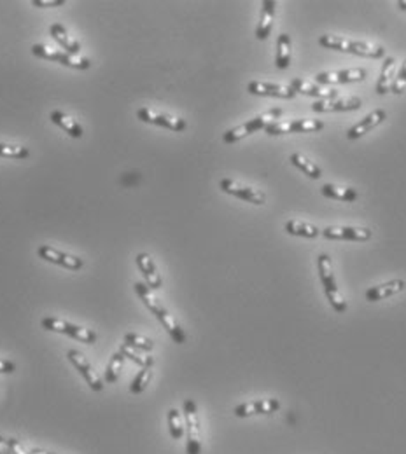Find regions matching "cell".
<instances>
[{
  "mask_svg": "<svg viewBox=\"0 0 406 454\" xmlns=\"http://www.w3.org/2000/svg\"><path fill=\"white\" fill-rule=\"evenodd\" d=\"M49 34H51V37H53V39H55L56 42L63 47V49H65V53H69V55H74V56H77L79 53H81V44H79L77 40H75L74 37L67 31V28L63 27V25H60V23L51 25Z\"/></svg>",
  "mask_w": 406,
  "mask_h": 454,
  "instance_id": "7402d4cb",
  "label": "cell"
},
{
  "mask_svg": "<svg viewBox=\"0 0 406 454\" xmlns=\"http://www.w3.org/2000/svg\"><path fill=\"white\" fill-rule=\"evenodd\" d=\"M396 79V60L394 58H385L382 66V72H380V77L377 81V93L379 94H387L391 93L392 84H394Z\"/></svg>",
  "mask_w": 406,
  "mask_h": 454,
  "instance_id": "d4e9b609",
  "label": "cell"
},
{
  "mask_svg": "<svg viewBox=\"0 0 406 454\" xmlns=\"http://www.w3.org/2000/svg\"><path fill=\"white\" fill-rule=\"evenodd\" d=\"M67 0H32V5L36 8H62Z\"/></svg>",
  "mask_w": 406,
  "mask_h": 454,
  "instance_id": "74e56055",
  "label": "cell"
},
{
  "mask_svg": "<svg viewBox=\"0 0 406 454\" xmlns=\"http://www.w3.org/2000/svg\"><path fill=\"white\" fill-rule=\"evenodd\" d=\"M0 454H11V451H9V446H8V440H4L2 437H0Z\"/></svg>",
  "mask_w": 406,
  "mask_h": 454,
  "instance_id": "60d3db41",
  "label": "cell"
},
{
  "mask_svg": "<svg viewBox=\"0 0 406 454\" xmlns=\"http://www.w3.org/2000/svg\"><path fill=\"white\" fill-rule=\"evenodd\" d=\"M291 56H293V42H291V37L287 34L278 35L277 40V68L285 70L291 63Z\"/></svg>",
  "mask_w": 406,
  "mask_h": 454,
  "instance_id": "484cf974",
  "label": "cell"
},
{
  "mask_svg": "<svg viewBox=\"0 0 406 454\" xmlns=\"http://www.w3.org/2000/svg\"><path fill=\"white\" fill-rule=\"evenodd\" d=\"M67 358H69L71 364L74 365L75 369H77V373L84 377L86 384L90 386L91 390H93V392H102V390H104V383H102V379L98 377V374L95 373V369L91 367V364L86 360V357H84L81 351H77V349H69V351H67Z\"/></svg>",
  "mask_w": 406,
  "mask_h": 454,
  "instance_id": "9c48e42d",
  "label": "cell"
},
{
  "mask_svg": "<svg viewBox=\"0 0 406 454\" xmlns=\"http://www.w3.org/2000/svg\"><path fill=\"white\" fill-rule=\"evenodd\" d=\"M405 90H406V60H405V62H403L401 68H399L398 75H396L394 84H392L391 93H394V94H401Z\"/></svg>",
  "mask_w": 406,
  "mask_h": 454,
  "instance_id": "8d00e7d4",
  "label": "cell"
},
{
  "mask_svg": "<svg viewBox=\"0 0 406 454\" xmlns=\"http://www.w3.org/2000/svg\"><path fill=\"white\" fill-rule=\"evenodd\" d=\"M151 377H152L151 367H142V369L137 373V376L133 377L132 384H130V392L135 393V395L144 392V390L147 388V384H149V381H151Z\"/></svg>",
  "mask_w": 406,
  "mask_h": 454,
  "instance_id": "1f68e13d",
  "label": "cell"
},
{
  "mask_svg": "<svg viewBox=\"0 0 406 454\" xmlns=\"http://www.w3.org/2000/svg\"><path fill=\"white\" fill-rule=\"evenodd\" d=\"M275 8H277V2H274V0H265L263 2L261 18H259L258 28H256V37L259 40L268 39L270 34H272L275 21Z\"/></svg>",
  "mask_w": 406,
  "mask_h": 454,
  "instance_id": "44dd1931",
  "label": "cell"
},
{
  "mask_svg": "<svg viewBox=\"0 0 406 454\" xmlns=\"http://www.w3.org/2000/svg\"><path fill=\"white\" fill-rule=\"evenodd\" d=\"M320 194L331 199H340V201H355L357 199V192L350 187H338L335 184H324L320 187Z\"/></svg>",
  "mask_w": 406,
  "mask_h": 454,
  "instance_id": "4316f807",
  "label": "cell"
},
{
  "mask_svg": "<svg viewBox=\"0 0 406 454\" xmlns=\"http://www.w3.org/2000/svg\"><path fill=\"white\" fill-rule=\"evenodd\" d=\"M125 360L126 358L123 357V353H114L112 357H110L109 364H107V369H106V376H104V379H106V383L112 384L116 383L117 379H119V376H121V370H123V365H125Z\"/></svg>",
  "mask_w": 406,
  "mask_h": 454,
  "instance_id": "f546056e",
  "label": "cell"
},
{
  "mask_svg": "<svg viewBox=\"0 0 406 454\" xmlns=\"http://www.w3.org/2000/svg\"><path fill=\"white\" fill-rule=\"evenodd\" d=\"M282 117V109H270L268 112L261 114V116H256L254 119H249L243 125L237 126V128H231L230 131H226L223 135L224 144H235L239 140L246 138V136L252 135V133L259 131V129H265L270 123H275V121Z\"/></svg>",
  "mask_w": 406,
  "mask_h": 454,
  "instance_id": "3957f363",
  "label": "cell"
},
{
  "mask_svg": "<svg viewBox=\"0 0 406 454\" xmlns=\"http://www.w3.org/2000/svg\"><path fill=\"white\" fill-rule=\"evenodd\" d=\"M285 231L293 236H303V238H317L320 234L319 227L309 222H300V220H287L285 222Z\"/></svg>",
  "mask_w": 406,
  "mask_h": 454,
  "instance_id": "f1b7e54d",
  "label": "cell"
},
{
  "mask_svg": "<svg viewBox=\"0 0 406 454\" xmlns=\"http://www.w3.org/2000/svg\"><path fill=\"white\" fill-rule=\"evenodd\" d=\"M387 117V112L383 109H377L371 114H368L363 121H359L357 125L352 126L347 133L348 140H357L361 136H364L366 133H370L371 129H375L380 123H383V119Z\"/></svg>",
  "mask_w": 406,
  "mask_h": 454,
  "instance_id": "ffe728a7",
  "label": "cell"
},
{
  "mask_svg": "<svg viewBox=\"0 0 406 454\" xmlns=\"http://www.w3.org/2000/svg\"><path fill=\"white\" fill-rule=\"evenodd\" d=\"M221 190H224L226 194L235 196V198L246 199V201L252 203V205H265L266 196L265 192H261L259 189H254V187L243 186V184L237 182V180L231 179H223L219 182Z\"/></svg>",
  "mask_w": 406,
  "mask_h": 454,
  "instance_id": "ba28073f",
  "label": "cell"
},
{
  "mask_svg": "<svg viewBox=\"0 0 406 454\" xmlns=\"http://www.w3.org/2000/svg\"><path fill=\"white\" fill-rule=\"evenodd\" d=\"M16 369V365L11 360H2L0 358V374H12Z\"/></svg>",
  "mask_w": 406,
  "mask_h": 454,
  "instance_id": "ab89813d",
  "label": "cell"
},
{
  "mask_svg": "<svg viewBox=\"0 0 406 454\" xmlns=\"http://www.w3.org/2000/svg\"><path fill=\"white\" fill-rule=\"evenodd\" d=\"M320 234L328 240L340 241H368L371 238V231L368 227H350V225H331L320 231Z\"/></svg>",
  "mask_w": 406,
  "mask_h": 454,
  "instance_id": "4fadbf2b",
  "label": "cell"
},
{
  "mask_svg": "<svg viewBox=\"0 0 406 454\" xmlns=\"http://www.w3.org/2000/svg\"><path fill=\"white\" fill-rule=\"evenodd\" d=\"M32 53H34V56H37V58L51 60V62L62 63V65L71 66V68L75 70H88L91 66V62L88 58L69 55L65 51H56L49 46H44V44H34V46H32Z\"/></svg>",
  "mask_w": 406,
  "mask_h": 454,
  "instance_id": "5b68a950",
  "label": "cell"
},
{
  "mask_svg": "<svg viewBox=\"0 0 406 454\" xmlns=\"http://www.w3.org/2000/svg\"><path fill=\"white\" fill-rule=\"evenodd\" d=\"M280 409V402L277 399H263L254 400V402H246L233 409L237 418H249L254 414H272Z\"/></svg>",
  "mask_w": 406,
  "mask_h": 454,
  "instance_id": "5bb4252c",
  "label": "cell"
},
{
  "mask_svg": "<svg viewBox=\"0 0 406 454\" xmlns=\"http://www.w3.org/2000/svg\"><path fill=\"white\" fill-rule=\"evenodd\" d=\"M317 264H319L320 281H322L324 294L326 297H328L329 304H331V307L336 311V313H345V311H347V303L344 301L340 292H338V285H336L335 275H333V266L331 260H329V255L320 253Z\"/></svg>",
  "mask_w": 406,
  "mask_h": 454,
  "instance_id": "7a4b0ae2",
  "label": "cell"
},
{
  "mask_svg": "<svg viewBox=\"0 0 406 454\" xmlns=\"http://www.w3.org/2000/svg\"><path fill=\"white\" fill-rule=\"evenodd\" d=\"M168 421V431H170V437L176 440L182 439L184 435V425H182V416L177 409H170L167 416Z\"/></svg>",
  "mask_w": 406,
  "mask_h": 454,
  "instance_id": "4dcf8cb0",
  "label": "cell"
},
{
  "mask_svg": "<svg viewBox=\"0 0 406 454\" xmlns=\"http://www.w3.org/2000/svg\"><path fill=\"white\" fill-rule=\"evenodd\" d=\"M291 163L294 164V166L298 168V170L303 171L307 177H310V179L317 180L320 179V175H322V171H320V168L317 166L313 161H310L307 155L300 154V152H294L293 155H291Z\"/></svg>",
  "mask_w": 406,
  "mask_h": 454,
  "instance_id": "83f0119b",
  "label": "cell"
},
{
  "mask_svg": "<svg viewBox=\"0 0 406 454\" xmlns=\"http://www.w3.org/2000/svg\"><path fill=\"white\" fill-rule=\"evenodd\" d=\"M30 454H53V453H47V451H43V449H32Z\"/></svg>",
  "mask_w": 406,
  "mask_h": 454,
  "instance_id": "b9f144b4",
  "label": "cell"
},
{
  "mask_svg": "<svg viewBox=\"0 0 406 454\" xmlns=\"http://www.w3.org/2000/svg\"><path fill=\"white\" fill-rule=\"evenodd\" d=\"M398 5L403 9V11H406V0H399Z\"/></svg>",
  "mask_w": 406,
  "mask_h": 454,
  "instance_id": "7bdbcfd3",
  "label": "cell"
},
{
  "mask_svg": "<svg viewBox=\"0 0 406 454\" xmlns=\"http://www.w3.org/2000/svg\"><path fill=\"white\" fill-rule=\"evenodd\" d=\"M8 446H9V451H11V454H27L25 453V449H23V446H21L20 440L9 439Z\"/></svg>",
  "mask_w": 406,
  "mask_h": 454,
  "instance_id": "f35d334b",
  "label": "cell"
},
{
  "mask_svg": "<svg viewBox=\"0 0 406 454\" xmlns=\"http://www.w3.org/2000/svg\"><path fill=\"white\" fill-rule=\"evenodd\" d=\"M406 283L403 281V279H392V281H389V283H383V285H379V287H373L370 288V290L366 292V301H370V303H377V301H383V299H389V297H392V295L399 294V292L405 290Z\"/></svg>",
  "mask_w": 406,
  "mask_h": 454,
  "instance_id": "603a6c76",
  "label": "cell"
},
{
  "mask_svg": "<svg viewBox=\"0 0 406 454\" xmlns=\"http://www.w3.org/2000/svg\"><path fill=\"white\" fill-rule=\"evenodd\" d=\"M125 344L133 349H141V351H152V348H154V342L151 339L142 338L139 334H132V332L125 336Z\"/></svg>",
  "mask_w": 406,
  "mask_h": 454,
  "instance_id": "836d02e7",
  "label": "cell"
},
{
  "mask_svg": "<svg viewBox=\"0 0 406 454\" xmlns=\"http://www.w3.org/2000/svg\"><path fill=\"white\" fill-rule=\"evenodd\" d=\"M137 266L141 269L142 276L145 279V285H147L151 290H158L163 285V279H161V275L158 273L156 264H154V260L149 253H139L137 255Z\"/></svg>",
  "mask_w": 406,
  "mask_h": 454,
  "instance_id": "d6986e66",
  "label": "cell"
},
{
  "mask_svg": "<svg viewBox=\"0 0 406 454\" xmlns=\"http://www.w3.org/2000/svg\"><path fill=\"white\" fill-rule=\"evenodd\" d=\"M151 313L154 314L158 320H160V323L165 327V330H167L168 334H170V338L174 339V342H177V344H184V342H186V334H184V330L180 329V325L176 322V318H174L172 314L168 313V311L165 310L160 303L152 307Z\"/></svg>",
  "mask_w": 406,
  "mask_h": 454,
  "instance_id": "ac0fdd59",
  "label": "cell"
},
{
  "mask_svg": "<svg viewBox=\"0 0 406 454\" xmlns=\"http://www.w3.org/2000/svg\"><path fill=\"white\" fill-rule=\"evenodd\" d=\"M28 149L21 147V145H11V144H0V157H11V160H25L28 157Z\"/></svg>",
  "mask_w": 406,
  "mask_h": 454,
  "instance_id": "e575fe53",
  "label": "cell"
},
{
  "mask_svg": "<svg viewBox=\"0 0 406 454\" xmlns=\"http://www.w3.org/2000/svg\"><path fill=\"white\" fill-rule=\"evenodd\" d=\"M291 90L294 93H301L304 97H313V98H322V100H333L338 97V91L331 90V88H324L319 84H310V82L303 81V79H293L289 84Z\"/></svg>",
  "mask_w": 406,
  "mask_h": 454,
  "instance_id": "e0dca14e",
  "label": "cell"
},
{
  "mask_svg": "<svg viewBox=\"0 0 406 454\" xmlns=\"http://www.w3.org/2000/svg\"><path fill=\"white\" fill-rule=\"evenodd\" d=\"M137 117L144 123H149V125H156L161 126V128L172 129V131H184L186 129V121L180 119V117L176 116H168V114L163 112H156V110L147 109V107H142V109L137 110Z\"/></svg>",
  "mask_w": 406,
  "mask_h": 454,
  "instance_id": "30bf717a",
  "label": "cell"
},
{
  "mask_svg": "<svg viewBox=\"0 0 406 454\" xmlns=\"http://www.w3.org/2000/svg\"><path fill=\"white\" fill-rule=\"evenodd\" d=\"M119 353H123V357L128 358V360H132L133 364L141 365V367H152V364H154V358L139 355L135 349L130 348V346H126V344L119 346Z\"/></svg>",
  "mask_w": 406,
  "mask_h": 454,
  "instance_id": "d6a6232c",
  "label": "cell"
},
{
  "mask_svg": "<svg viewBox=\"0 0 406 454\" xmlns=\"http://www.w3.org/2000/svg\"><path fill=\"white\" fill-rule=\"evenodd\" d=\"M322 128H324V123L319 119H294L270 123L265 131L272 136H277L285 135V133H315Z\"/></svg>",
  "mask_w": 406,
  "mask_h": 454,
  "instance_id": "52a82bcc",
  "label": "cell"
},
{
  "mask_svg": "<svg viewBox=\"0 0 406 454\" xmlns=\"http://www.w3.org/2000/svg\"><path fill=\"white\" fill-rule=\"evenodd\" d=\"M184 421H186V431H188V444H186V453L188 454H202V440H200V419L198 409L191 399L184 400L182 405Z\"/></svg>",
  "mask_w": 406,
  "mask_h": 454,
  "instance_id": "8992f818",
  "label": "cell"
},
{
  "mask_svg": "<svg viewBox=\"0 0 406 454\" xmlns=\"http://www.w3.org/2000/svg\"><path fill=\"white\" fill-rule=\"evenodd\" d=\"M133 287H135V292H137V295H139V297H141L142 303L145 304V307H147L149 311H151L152 307L156 306L158 299H156V297H154V295L151 294V288H149L147 285H144V283H141V281H137V283L133 285Z\"/></svg>",
  "mask_w": 406,
  "mask_h": 454,
  "instance_id": "d590c367",
  "label": "cell"
},
{
  "mask_svg": "<svg viewBox=\"0 0 406 454\" xmlns=\"http://www.w3.org/2000/svg\"><path fill=\"white\" fill-rule=\"evenodd\" d=\"M49 119L53 121L56 126H60V128H62L67 135L72 136V138H81L82 133H84V129H82V126L79 125L77 121H75L74 117L67 116L65 112L53 110V112L49 114Z\"/></svg>",
  "mask_w": 406,
  "mask_h": 454,
  "instance_id": "cb8c5ba5",
  "label": "cell"
},
{
  "mask_svg": "<svg viewBox=\"0 0 406 454\" xmlns=\"http://www.w3.org/2000/svg\"><path fill=\"white\" fill-rule=\"evenodd\" d=\"M43 329L51 330V332H58V334H65L72 339H77L81 342H86V344H93L97 342V334H95L93 330L84 329V327L74 325V323H69L65 320L55 318V316H46L40 322Z\"/></svg>",
  "mask_w": 406,
  "mask_h": 454,
  "instance_id": "277c9868",
  "label": "cell"
},
{
  "mask_svg": "<svg viewBox=\"0 0 406 454\" xmlns=\"http://www.w3.org/2000/svg\"><path fill=\"white\" fill-rule=\"evenodd\" d=\"M363 100L357 97L350 98H333V100H322L315 101L312 105L313 112H347V110H357L361 109Z\"/></svg>",
  "mask_w": 406,
  "mask_h": 454,
  "instance_id": "9a60e30c",
  "label": "cell"
},
{
  "mask_svg": "<svg viewBox=\"0 0 406 454\" xmlns=\"http://www.w3.org/2000/svg\"><path fill=\"white\" fill-rule=\"evenodd\" d=\"M320 46L328 47V49L342 51V53H350V55L364 56V58H373L379 60L383 58L385 49L380 46H373L368 42H357V40H348L338 35H322L319 39Z\"/></svg>",
  "mask_w": 406,
  "mask_h": 454,
  "instance_id": "6da1fadb",
  "label": "cell"
},
{
  "mask_svg": "<svg viewBox=\"0 0 406 454\" xmlns=\"http://www.w3.org/2000/svg\"><path fill=\"white\" fill-rule=\"evenodd\" d=\"M247 91L250 94H258V97H275V98H285V100H291V98L296 97L289 86H282V84H274V82H261V81H252L247 86Z\"/></svg>",
  "mask_w": 406,
  "mask_h": 454,
  "instance_id": "2e32d148",
  "label": "cell"
},
{
  "mask_svg": "<svg viewBox=\"0 0 406 454\" xmlns=\"http://www.w3.org/2000/svg\"><path fill=\"white\" fill-rule=\"evenodd\" d=\"M37 255L43 260H46V262H53V264L62 266V268L71 269V271H77V269L84 266V260L82 259L71 255V253L60 252V250L53 249L49 244H40L39 249H37Z\"/></svg>",
  "mask_w": 406,
  "mask_h": 454,
  "instance_id": "8fae6325",
  "label": "cell"
},
{
  "mask_svg": "<svg viewBox=\"0 0 406 454\" xmlns=\"http://www.w3.org/2000/svg\"><path fill=\"white\" fill-rule=\"evenodd\" d=\"M368 72L361 66L347 70H333V72H320L315 75V81L319 84H350V82L364 81Z\"/></svg>",
  "mask_w": 406,
  "mask_h": 454,
  "instance_id": "7c38bea8",
  "label": "cell"
}]
</instances>
